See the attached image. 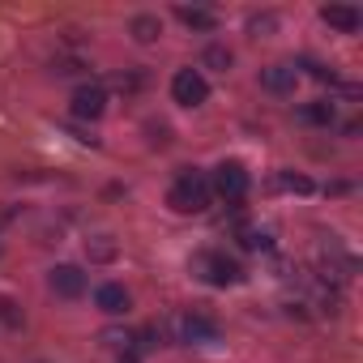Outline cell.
I'll list each match as a JSON object with an SVG mask.
<instances>
[{
	"label": "cell",
	"instance_id": "1",
	"mask_svg": "<svg viewBox=\"0 0 363 363\" xmlns=\"http://www.w3.org/2000/svg\"><path fill=\"white\" fill-rule=\"evenodd\" d=\"M210 197H214L210 179L189 167V171L175 175V184H171V193H167V206H171L175 214H201V210H210Z\"/></svg>",
	"mask_w": 363,
	"mask_h": 363
},
{
	"label": "cell",
	"instance_id": "2",
	"mask_svg": "<svg viewBox=\"0 0 363 363\" xmlns=\"http://www.w3.org/2000/svg\"><path fill=\"white\" fill-rule=\"evenodd\" d=\"M171 99H175L179 107H201V103L210 99V82H206L197 69H179V73L171 77Z\"/></svg>",
	"mask_w": 363,
	"mask_h": 363
},
{
	"label": "cell",
	"instance_id": "3",
	"mask_svg": "<svg viewBox=\"0 0 363 363\" xmlns=\"http://www.w3.org/2000/svg\"><path fill=\"white\" fill-rule=\"evenodd\" d=\"M210 189H214L218 197H227V201H240V197L248 193V171H244V162H235V158H231V162H218Z\"/></svg>",
	"mask_w": 363,
	"mask_h": 363
},
{
	"label": "cell",
	"instance_id": "4",
	"mask_svg": "<svg viewBox=\"0 0 363 363\" xmlns=\"http://www.w3.org/2000/svg\"><path fill=\"white\" fill-rule=\"evenodd\" d=\"M197 269H201V278L214 282V286H235V282L244 278V269H240L231 257H223V252H201V257H197Z\"/></svg>",
	"mask_w": 363,
	"mask_h": 363
},
{
	"label": "cell",
	"instance_id": "5",
	"mask_svg": "<svg viewBox=\"0 0 363 363\" xmlns=\"http://www.w3.org/2000/svg\"><path fill=\"white\" fill-rule=\"evenodd\" d=\"M69 111H73L77 120H99V116L107 111V90H103V86H77Z\"/></svg>",
	"mask_w": 363,
	"mask_h": 363
},
{
	"label": "cell",
	"instance_id": "6",
	"mask_svg": "<svg viewBox=\"0 0 363 363\" xmlns=\"http://www.w3.org/2000/svg\"><path fill=\"white\" fill-rule=\"evenodd\" d=\"M175 329H179V342H218V325L210 320V316H197V312H184L175 320Z\"/></svg>",
	"mask_w": 363,
	"mask_h": 363
},
{
	"label": "cell",
	"instance_id": "7",
	"mask_svg": "<svg viewBox=\"0 0 363 363\" xmlns=\"http://www.w3.org/2000/svg\"><path fill=\"white\" fill-rule=\"evenodd\" d=\"M48 282H52V291H56L60 299H77V295L86 291V274H82L77 265H56Z\"/></svg>",
	"mask_w": 363,
	"mask_h": 363
},
{
	"label": "cell",
	"instance_id": "8",
	"mask_svg": "<svg viewBox=\"0 0 363 363\" xmlns=\"http://www.w3.org/2000/svg\"><path fill=\"white\" fill-rule=\"evenodd\" d=\"M295 82H299L295 65H269V69H261V86L269 94H295Z\"/></svg>",
	"mask_w": 363,
	"mask_h": 363
},
{
	"label": "cell",
	"instance_id": "9",
	"mask_svg": "<svg viewBox=\"0 0 363 363\" xmlns=\"http://www.w3.org/2000/svg\"><path fill=\"white\" fill-rule=\"evenodd\" d=\"M94 303H99V308H103L107 316H124L133 299H128V291H124L120 282H103V286L94 291Z\"/></svg>",
	"mask_w": 363,
	"mask_h": 363
},
{
	"label": "cell",
	"instance_id": "10",
	"mask_svg": "<svg viewBox=\"0 0 363 363\" xmlns=\"http://www.w3.org/2000/svg\"><path fill=\"white\" fill-rule=\"evenodd\" d=\"M320 18H325L333 30H342V35H354V30L363 26V18H359V9H354V5H325V9H320Z\"/></svg>",
	"mask_w": 363,
	"mask_h": 363
},
{
	"label": "cell",
	"instance_id": "11",
	"mask_svg": "<svg viewBox=\"0 0 363 363\" xmlns=\"http://www.w3.org/2000/svg\"><path fill=\"white\" fill-rule=\"evenodd\" d=\"M175 18L184 22V26H197V30H214V22H218L210 9H189V5H179V9H175Z\"/></svg>",
	"mask_w": 363,
	"mask_h": 363
},
{
	"label": "cell",
	"instance_id": "12",
	"mask_svg": "<svg viewBox=\"0 0 363 363\" xmlns=\"http://www.w3.org/2000/svg\"><path fill=\"white\" fill-rule=\"evenodd\" d=\"M133 35H137V43H154L162 35V22L150 18V13H141V18H133Z\"/></svg>",
	"mask_w": 363,
	"mask_h": 363
},
{
	"label": "cell",
	"instance_id": "13",
	"mask_svg": "<svg viewBox=\"0 0 363 363\" xmlns=\"http://www.w3.org/2000/svg\"><path fill=\"white\" fill-rule=\"evenodd\" d=\"M299 120H308V124H333V103H308V107H299Z\"/></svg>",
	"mask_w": 363,
	"mask_h": 363
},
{
	"label": "cell",
	"instance_id": "14",
	"mask_svg": "<svg viewBox=\"0 0 363 363\" xmlns=\"http://www.w3.org/2000/svg\"><path fill=\"white\" fill-rule=\"evenodd\" d=\"M274 184L286 189V193H312V179H308V175H291V171H282Z\"/></svg>",
	"mask_w": 363,
	"mask_h": 363
},
{
	"label": "cell",
	"instance_id": "15",
	"mask_svg": "<svg viewBox=\"0 0 363 363\" xmlns=\"http://www.w3.org/2000/svg\"><path fill=\"white\" fill-rule=\"evenodd\" d=\"M206 65L227 73V69H231V52H227V48H206Z\"/></svg>",
	"mask_w": 363,
	"mask_h": 363
},
{
	"label": "cell",
	"instance_id": "16",
	"mask_svg": "<svg viewBox=\"0 0 363 363\" xmlns=\"http://www.w3.org/2000/svg\"><path fill=\"white\" fill-rule=\"evenodd\" d=\"M274 26H278V18H274V13H265V18H248V30H252V35H261V30H274Z\"/></svg>",
	"mask_w": 363,
	"mask_h": 363
},
{
	"label": "cell",
	"instance_id": "17",
	"mask_svg": "<svg viewBox=\"0 0 363 363\" xmlns=\"http://www.w3.org/2000/svg\"><path fill=\"white\" fill-rule=\"evenodd\" d=\"M0 320H5V325H18L22 316H18V303L13 299H0Z\"/></svg>",
	"mask_w": 363,
	"mask_h": 363
},
{
	"label": "cell",
	"instance_id": "18",
	"mask_svg": "<svg viewBox=\"0 0 363 363\" xmlns=\"http://www.w3.org/2000/svg\"><path fill=\"white\" fill-rule=\"evenodd\" d=\"M244 248H269V235L265 231H244Z\"/></svg>",
	"mask_w": 363,
	"mask_h": 363
}]
</instances>
